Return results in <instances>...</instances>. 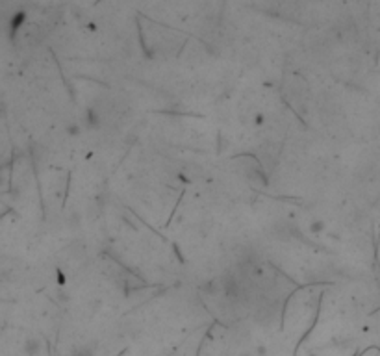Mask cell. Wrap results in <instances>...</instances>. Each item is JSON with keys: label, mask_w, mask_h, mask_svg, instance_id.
Segmentation results:
<instances>
[{"label": "cell", "mask_w": 380, "mask_h": 356, "mask_svg": "<svg viewBox=\"0 0 380 356\" xmlns=\"http://www.w3.org/2000/svg\"><path fill=\"white\" fill-rule=\"evenodd\" d=\"M73 356H93V353L89 351V349H80V351L73 353Z\"/></svg>", "instance_id": "obj_3"}, {"label": "cell", "mask_w": 380, "mask_h": 356, "mask_svg": "<svg viewBox=\"0 0 380 356\" xmlns=\"http://www.w3.org/2000/svg\"><path fill=\"white\" fill-rule=\"evenodd\" d=\"M24 21H26V13H24V11H15V13L11 15V21H9V32H11V38H13L17 32L23 28Z\"/></svg>", "instance_id": "obj_1"}, {"label": "cell", "mask_w": 380, "mask_h": 356, "mask_svg": "<svg viewBox=\"0 0 380 356\" xmlns=\"http://www.w3.org/2000/svg\"><path fill=\"white\" fill-rule=\"evenodd\" d=\"M38 349H39V343L36 340H28V343H26V351H28V355H34V353H38Z\"/></svg>", "instance_id": "obj_2"}]
</instances>
